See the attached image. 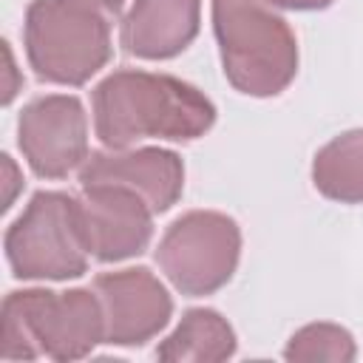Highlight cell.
I'll return each mask as SVG.
<instances>
[{
    "label": "cell",
    "instance_id": "14",
    "mask_svg": "<svg viewBox=\"0 0 363 363\" xmlns=\"http://www.w3.org/2000/svg\"><path fill=\"white\" fill-rule=\"evenodd\" d=\"M354 340L346 329L335 323H312L292 335L286 346V360L315 363V360H352Z\"/></svg>",
    "mask_w": 363,
    "mask_h": 363
},
{
    "label": "cell",
    "instance_id": "10",
    "mask_svg": "<svg viewBox=\"0 0 363 363\" xmlns=\"http://www.w3.org/2000/svg\"><path fill=\"white\" fill-rule=\"evenodd\" d=\"M82 187L88 184H119L139 193L153 213L176 204L184 187V164L176 153L159 147L91 153L79 170Z\"/></svg>",
    "mask_w": 363,
    "mask_h": 363
},
{
    "label": "cell",
    "instance_id": "5",
    "mask_svg": "<svg viewBox=\"0 0 363 363\" xmlns=\"http://www.w3.org/2000/svg\"><path fill=\"white\" fill-rule=\"evenodd\" d=\"M6 255L17 278H77L88 267L79 204L65 193H37L6 233Z\"/></svg>",
    "mask_w": 363,
    "mask_h": 363
},
{
    "label": "cell",
    "instance_id": "11",
    "mask_svg": "<svg viewBox=\"0 0 363 363\" xmlns=\"http://www.w3.org/2000/svg\"><path fill=\"white\" fill-rule=\"evenodd\" d=\"M199 34V0H133L122 23V45L142 60H167Z\"/></svg>",
    "mask_w": 363,
    "mask_h": 363
},
{
    "label": "cell",
    "instance_id": "1",
    "mask_svg": "<svg viewBox=\"0 0 363 363\" xmlns=\"http://www.w3.org/2000/svg\"><path fill=\"white\" fill-rule=\"evenodd\" d=\"M213 122V102L167 74L116 71L94 91V128L113 150L145 136L187 142L210 130Z\"/></svg>",
    "mask_w": 363,
    "mask_h": 363
},
{
    "label": "cell",
    "instance_id": "9",
    "mask_svg": "<svg viewBox=\"0 0 363 363\" xmlns=\"http://www.w3.org/2000/svg\"><path fill=\"white\" fill-rule=\"evenodd\" d=\"M94 292L105 312V340L116 346L150 340L173 312L167 289L145 267L96 275Z\"/></svg>",
    "mask_w": 363,
    "mask_h": 363
},
{
    "label": "cell",
    "instance_id": "6",
    "mask_svg": "<svg viewBox=\"0 0 363 363\" xmlns=\"http://www.w3.org/2000/svg\"><path fill=\"white\" fill-rule=\"evenodd\" d=\"M238 252L241 233L230 216L193 210L167 227L156 261L179 292L210 295L233 278Z\"/></svg>",
    "mask_w": 363,
    "mask_h": 363
},
{
    "label": "cell",
    "instance_id": "7",
    "mask_svg": "<svg viewBox=\"0 0 363 363\" xmlns=\"http://www.w3.org/2000/svg\"><path fill=\"white\" fill-rule=\"evenodd\" d=\"M20 147L37 176L62 179L88 159V122L79 99L51 94L20 113Z\"/></svg>",
    "mask_w": 363,
    "mask_h": 363
},
{
    "label": "cell",
    "instance_id": "4",
    "mask_svg": "<svg viewBox=\"0 0 363 363\" xmlns=\"http://www.w3.org/2000/svg\"><path fill=\"white\" fill-rule=\"evenodd\" d=\"M224 77L250 96L281 94L298 71V45L269 0H213Z\"/></svg>",
    "mask_w": 363,
    "mask_h": 363
},
{
    "label": "cell",
    "instance_id": "2",
    "mask_svg": "<svg viewBox=\"0 0 363 363\" xmlns=\"http://www.w3.org/2000/svg\"><path fill=\"white\" fill-rule=\"evenodd\" d=\"M125 0H34L26 14V51L40 79L88 82L111 57V26Z\"/></svg>",
    "mask_w": 363,
    "mask_h": 363
},
{
    "label": "cell",
    "instance_id": "12",
    "mask_svg": "<svg viewBox=\"0 0 363 363\" xmlns=\"http://www.w3.org/2000/svg\"><path fill=\"white\" fill-rule=\"evenodd\" d=\"M235 352L233 326L213 309H190L176 332L159 346V360L218 363Z\"/></svg>",
    "mask_w": 363,
    "mask_h": 363
},
{
    "label": "cell",
    "instance_id": "8",
    "mask_svg": "<svg viewBox=\"0 0 363 363\" xmlns=\"http://www.w3.org/2000/svg\"><path fill=\"white\" fill-rule=\"evenodd\" d=\"M88 252L99 261H122L150 241V204L119 184H88L77 199Z\"/></svg>",
    "mask_w": 363,
    "mask_h": 363
},
{
    "label": "cell",
    "instance_id": "15",
    "mask_svg": "<svg viewBox=\"0 0 363 363\" xmlns=\"http://www.w3.org/2000/svg\"><path fill=\"white\" fill-rule=\"evenodd\" d=\"M269 3L284 9H326L332 0H269Z\"/></svg>",
    "mask_w": 363,
    "mask_h": 363
},
{
    "label": "cell",
    "instance_id": "13",
    "mask_svg": "<svg viewBox=\"0 0 363 363\" xmlns=\"http://www.w3.org/2000/svg\"><path fill=\"white\" fill-rule=\"evenodd\" d=\"M315 187L335 201H363V130H349L323 145L312 164Z\"/></svg>",
    "mask_w": 363,
    "mask_h": 363
},
{
    "label": "cell",
    "instance_id": "3",
    "mask_svg": "<svg viewBox=\"0 0 363 363\" xmlns=\"http://www.w3.org/2000/svg\"><path fill=\"white\" fill-rule=\"evenodd\" d=\"M99 340H105V312L99 295L91 289H26L3 301V360H31L37 354L77 360Z\"/></svg>",
    "mask_w": 363,
    "mask_h": 363
}]
</instances>
